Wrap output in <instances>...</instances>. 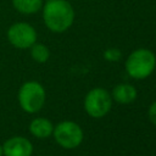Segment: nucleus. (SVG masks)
Instances as JSON below:
<instances>
[{"instance_id": "obj_1", "label": "nucleus", "mask_w": 156, "mask_h": 156, "mask_svg": "<svg viewBox=\"0 0 156 156\" xmlns=\"http://www.w3.org/2000/svg\"><path fill=\"white\" fill-rule=\"evenodd\" d=\"M43 18L51 32L62 33L72 26L74 11L66 0H48L43 9Z\"/></svg>"}, {"instance_id": "obj_2", "label": "nucleus", "mask_w": 156, "mask_h": 156, "mask_svg": "<svg viewBox=\"0 0 156 156\" xmlns=\"http://www.w3.org/2000/svg\"><path fill=\"white\" fill-rule=\"evenodd\" d=\"M155 66V54L147 49H138L133 51L126 61L127 73L135 79H144L149 77L154 72Z\"/></svg>"}, {"instance_id": "obj_3", "label": "nucleus", "mask_w": 156, "mask_h": 156, "mask_svg": "<svg viewBox=\"0 0 156 156\" xmlns=\"http://www.w3.org/2000/svg\"><path fill=\"white\" fill-rule=\"evenodd\" d=\"M18 102L23 111L35 113L45 104V90L38 82L29 80L22 84L18 90Z\"/></svg>"}, {"instance_id": "obj_4", "label": "nucleus", "mask_w": 156, "mask_h": 156, "mask_svg": "<svg viewBox=\"0 0 156 156\" xmlns=\"http://www.w3.org/2000/svg\"><path fill=\"white\" fill-rule=\"evenodd\" d=\"M56 143L63 149H76L83 140V130L76 122H60L52 130Z\"/></svg>"}, {"instance_id": "obj_5", "label": "nucleus", "mask_w": 156, "mask_h": 156, "mask_svg": "<svg viewBox=\"0 0 156 156\" xmlns=\"http://www.w3.org/2000/svg\"><path fill=\"white\" fill-rule=\"evenodd\" d=\"M112 100L110 94L102 88L91 89L84 99V108L94 118L104 117L111 108Z\"/></svg>"}, {"instance_id": "obj_6", "label": "nucleus", "mask_w": 156, "mask_h": 156, "mask_svg": "<svg viewBox=\"0 0 156 156\" xmlns=\"http://www.w3.org/2000/svg\"><path fill=\"white\" fill-rule=\"evenodd\" d=\"M7 39L17 49H29L37 41V32L29 23L17 22L7 29Z\"/></svg>"}, {"instance_id": "obj_7", "label": "nucleus", "mask_w": 156, "mask_h": 156, "mask_svg": "<svg viewBox=\"0 0 156 156\" xmlns=\"http://www.w3.org/2000/svg\"><path fill=\"white\" fill-rule=\"evenodd\" d=\"M4 156H32L33 145L24 136H12L2 145Z\"/></svg>"}, {"instance_id": "obj_8", "label": "nucleus", "mask_w": 156, "mask_h": 156, "mask_svg": "<svg viewBox=\"0 0 156 156\" xmlns=\"http://www.w3.org/2000/svg\"><path fill=\"white\" fill-rule=\"evenodd\" d=\"M52 130H54L52 123L49 119L43 118V117L34 118L30 122V124H29V132H30V134L34 135L35 138H39V139L49 138L52 134Z\"/></svg>"}, {"instance_id": "obj_9", "label": "nucleus", "mask_w": 156, "mask_h": 156, "mask_svg": "<svg viewBox=\"0 0 156 156\" xmlns=\"http://www.w3.org/2000/svg\"><path fill=\"white\" fill-rule=\"evenodd\" d=\"M112 98L119 104H129L136 98V89L132 84H118L113 88Z\"/></svg>"}, {"instance_id": "obj_10", "label": "nucleus", "mask_w": 156, "mask_h": 156, "mask_svg": "<svg viewBox=\"0 0 156 156\" xmlns=\"http://www.w3.org/2000/svg\"><path fill=\"white\" fill-rule=\"evenodd\" d=\"M12 6L20 13L33 15L43 6V0H12Z\"/></svg>"}, {"instance_id": "obj_11", "label": "nucleus", "mask_w": 156, "mask_h": 156, "mask_svg": "<svg viewBox=\"0 0 156 156\" xmlns=\"http://www.w3.org/2000/svg\"><path fill=\"white\" fill-rule=\"evenodd\" d=\"M30 56L35 62L39 63H44L49 60L50 56V51L48 49V46H45L44 44H37L34 43L30 46Z\"/></svg>"}, {"instance_id": "obj_12", "label": "nucleus", "mask_w": 156, "mask_h": 156, "mask_svg": "<svg viewBox=\"0 0 156 156\" xmlns=\"http://www.w3.org/2000/svg\"><path fill=\"white\" fill-rule=\"evenodd\" d=\"M122 54L118 49H115V48H111V49H107L105 52H104V57L105 60L107 61H111V62H116V61H119Z\"/></svg>"}, {"instance_id": "obj_13", "label": "nucleus", "mask_w": 156, "mask_h": 156, "mask_svg": "<svg viewBox=\"0 0 156 156\" xmlns=\"http://www.w3.org/2000/svg\"><path fill=\"white\" fill-rule=\"evenodd\" d=\"M149 118L150 121L156 126V101L150 106L149 108Z\"/></svg>"}, {"instance_id": "obj_14", "label": "nucleus", "mask_w": 156, "mask_h": 156, "mask_svg": "<svg viewBox=\"0 0 156 156\" xmlns=\"http://www.w3.org/2000/svg\"><path fill=\"white\" fill-rule=\"evenodd\" d=\"M0 156H4V154H2V145H0Z\"/></svg>"}]
</instances>
